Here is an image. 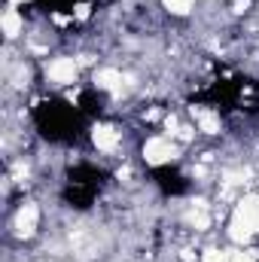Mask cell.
<instances>
[{
	"label": "cell",
	"instance_id": "6da1fadb",
	"mask_svg": "<svg viewBox=\"0 0 259 262\" xmlns=\"http://www.w3.org/2000/svg\"><path fill=\"white\" fill-rule=\"evenodd\" d=\"M137 156H140V162H143L146 168H165V165L183 159L186 149H183L174 137H168L165 131H149V134L140 140Z\"/></svg>",
	"mask_w": 259,
	"mask_h": 262
},
{
	"label": "cell",
	"instance_id": "7a4b0ae2",
	"mask_svg": "<svg viewBox=\"0 0 259 262\" xmlns=\"http://www.w3.org/2000/svg\"><path fill=\"white\" fill-rule=\"evenodd\" d=\"M79 64L73 58V52H55L49 55L46 61H40V79L46 85H52L55 92H64V89H73L79 85Z\"/></svg>",
	"mask_w": 259,
	"mask_h": 262
},
{
	"label": "cell",
	"instance_id": "3957f363",
	"mask_svg": "<svg viewBox=\"0 0 259 262\" xmlns=\"http://www.w3.org/2000/svg\"><path fill=\"white\" fill-rule=\"evenodd\" d=\"M162 3V9L171 15V18H195V12H198V6H201V0H159Z\"/></svg>",
	"mask_w": 259,
	"mask_h": 262
}]
</instances>
